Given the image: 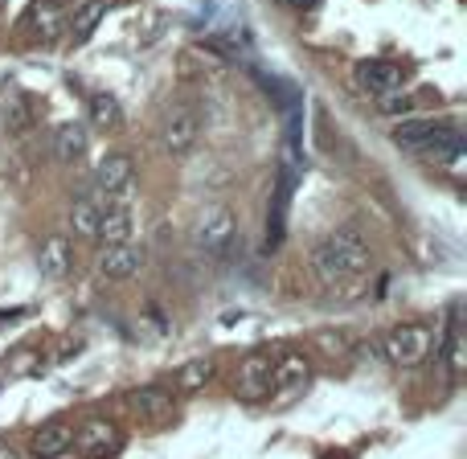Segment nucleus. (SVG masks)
<instances>
[{"label": "nucleus", "instance_id": "412c9836", "mask_svg": "<svg viewBox=\"0 0 467 459\" xmlns=\"http://www.w3.org/2000/svg\"><path fill=\"white\" fill-rule=\"evenodd\" d=\"M279 5H287V8H316L320 0H279Z\"/></svg>", "mask_w": 467, "mask_h": 459}, {"label": "nucleus", "instance_id": "423d86ee", "mask_svg": "<svg viewBox=\"0 0 467 459\" xmlns=\"http://www.w3.org/2000/svg\"><path fill=\"white\" fill-rule=\"evenodd\" d=\"M70 263H74V246H70V238L66 234H49L46 242H41V250H37V271H41V279H66L70 275Z\"/></svg>", "mask_w": 467, "mask_h": 459}, {"label": "nucleus", "instance_id": "5701e85b", "mask_svg": "<svg viewBox=\"0 0 467 459\" xmlns=\"http://www.w3.org/2000/svg\"><path fill=\"white\" fill-rule=\"evenodd\" d=\"M0 8H5V0H0Z\"/></svg>", "mask_w": 467, "mask_h": 459}, {"label": "nucleus", "instance_id": "20e7f679", "mask_svg": "<svg viewBox=\"0 0 467 459\" xmlns=\"http://www.w3.org/2000/svg\"><path fill=\"white\" fill-rule=\"evenodd\" d=\"M197 136H202V123H197V115L189 111V107H172V111L164 115V123H161V148L169 156H185L189 148L197 144Z\"/></svg>", "mask_w": 467, "mask_h": 459}, {"label": "nucleus", "instance_id": "9b49d317", "mask_svg": "<svg viewBox=\"0 0 467 459\" xmlns=\"http://www.w3.org/2000/svg\"><path fill=\"white\" fill-rule=\"evenodd\" d=\"M131 402H136V411L144 414L148 422H169L172 414H177V394L172 390H164V386H144V390H136L131 394Z\"/></svg>", "mask_w": 467, "mask_h": 459}, {"label": "nucleus", "instance_id": "4468645a", "mask_svg": "<svg viewBox=\"0 0 467 459\" xmlns=\"http://www.w3.org/2000/svg\"><path fill=\"white\" fill-rule=\"evenodd\" d=\"M131 234H136V218H131L128 205H111V210H103L95 238H103L107 246H119V242H131Z\"/></svg>", "mask_w": 467, "mask_h": 459}, {"label": "nucleus", "instance_id": "39448f33", "mask_svg": "<svg viewBox=\"0 0 467 459\" xmlns=\"http://www.w3.org/2000/svg\"><path fill=\"white\" fill-rule=\"evenodd\" d=\"M357 87L369 90V95H394L406 78V66L394 62H357Z\"/></svg>", "mask_w": 467, "mask_h": 459}, {"label": "nucleus", "instance_id": "2eb2a0df", "mask_svg": "<svg viewBox=\"0 0 467 459\" xmlns=\"http://www.w3.org/2000/svg\"><path fill=\"white\" fill-rule=\"evenodd\" d=\"M312 378V365H307L304 353H283L279 361L271 365V386L275 390H299Z\"/></svg>", "mask_w": 467, "mask_h": 459}, {"label": "nucleus", "instance_id": "9d476101", "mask_svg": "<svg viewBox=\"0 0 467 459\" xmlns=\"http://www.w3.org/2000/svg\"><path fill=\"white\" fill-rule=\"evenodd\" d=\"M74 447H78L87 459H103L107 452H115V447H119V431H115V422L95 419V422H87V427L74 435Z\"/></svg>", "mask_w": 467, "mask_h": 459}, {"label": "nucleus", "instance_id": "f03ea898", "mask_svg": "<svg viewBox=\"0 0 467 459\" xmlns=\"http://www.w3.org/2000/svg\"><path fill=\"white\" fill-rule=\"evenodd\" d=\"M234 234H238V218L226 210V205H205L197 214V226H193V238L205 255H226Z\"/></svg>", "mask_w": 467, "mask_h": 459}, {"label": "nucleus", "instance_id": "1a4fd4ad", "mask_svg": "<svg viewBox=\"0 0 467 459\" xmlns=\"http://www.w3.org/2000/svg\"><path fill=\"white\" fill-rule=\"evenodd\" d=\"M271 357H246L238 370V394L246 398V402H258V398L271 394Z\"/></svg>", "mask_w": 467, "mask_h": 459}, {"label": "nucleus", "instance_id": "7ed1b4c3", "mask_svg": "<svg viewBox=\"0 0 467 459\" xmlns=\"http://www.w3.org/2000/svg\"><path fill=\"white\" fill-rule=\"evenodd\" d=\"M381 349H386V357L394 365H422L431 353V332L422 329V324H398L394 332H389L386 340H381Z\"/></svg>", "mask_w": 467, "mask_h": 459}, {"label": "nucleus", "instance_id": "ddd939ff", "mask_svg": "<svg viewBox=\"0 0 467 459\" xmlns=\"http://www.w3.org/2000/svg\"><path fill=\"white\" fill-rule=\"evenodd\" d=\"M74 447V431L66 422H46V427L33 435V459H57Z\"/></svg>", "mask_w": 467, "mask_h": 459}, {"label": "nucleus", "instance_id": "0eeeda50", "mask_svg": "<svg viewBox=\"0 0 467 459\" xmlns=\"http://www.w3.org/2000/svg\"><path fill=\"white\" fill-rule=\"evenodd\" d=\"M131 172H136V164H131L128 152L103 156V161L95 164V189H99V193H107V197L123 193V189L131 185Z\"/></svg>", "mask_w": 467, "mask_h": 459}, {"label": "nucleus", "instance_id": "6e6552de", "mask_svg": "<svg viewBox=\"0 0 467 459\" xmlns=\"http://www.w3.org/2000/svg\"><path fill=\"white\" fill-rule=\"evenodd\" d=\"M140 266H144V246H136V242H119V246H107L99 255V271L107 279H131Z\"/></svg>", "mask_w": 467, "mask_h": 459}, {"label": "nucleus", "instance_id": "f3484780", "mask_svg": "<svg viewBox=\"0 0 467 459\" xmlns=\"http://www.w3.org/2000/svg\"><path fill=\"white\" fill-rule=\"evenodd\" d=\"M57 21H62L57 0H33L29 13H25V29H37V33H54Z\"/></svg>", "mask_w": 467, "mask_h": 459}, {"label": "nucleus", "instance_id": "4be33fe9", "mask_svg": "<svg viewBox=\"0 0 467 459\" xmlns=\"http://www.w3.org/2000/svg\"><path fill=\"white\" fill-rule=\"evenodd\" d=\"M0 459H21V452H16V447H8V443H0Z\"/></svg>", "mask_w": 467, "mask_h": 459}, {"label": "nucleus", "instance_id": "f8f14e48", "mask_svg": "<svg viewBox=\"0 0 467 459\" xmlns=\"http://www.w3.org/2000/svg\"><path fill=\"white\" fill-rule=\"evenodd\" d=\"M87 144H90L87 123H62V128L54 131V156L62 164H78L82 156H87Z\"/></svg>", "mask_w": 467, "mask_h": 459}, {"label": "nucleus", "instance_id": "a211bd4d", "mask_svg": "<svg viewBox=\"0 0 467 459\" xmlns=\"http://www.w3.org/2000/svg\"><path fill=\"white\" fill-rule=\"evenodd\" d=\"M103 13H107V0H87V5H78L74 8V16H70V33L74 37H90L95 33V25L103 21Z\"/></svg>", "mask_w": 467, "mask_h": 459}, {"label": "nucleus", "instance_id": "dca6fc26", "mask_svg": "<svg viewBox=\"0 0 467 459\" xmlns=\"http://www.w3.org/2000/svg\"><path fill=\"white\" fill-rule=\"evenodd\" d=\"M87 107H90V123H95L99 131H115V128L123 123L119 99H111V95H90Z\"/></svg>", "mask_w": 467, "mask_h": 459}, {"label": "nucleus", "instance_id": "f257e3e1", "mask_svg": "<svg viewBox=\"0 0 467 459\" xmlns=\"http://www.w3.org/2000/svg\"><path fill=\"white\" fill-rule=\"evenodd\" d=\"M369 242L361 238V230L357 226H340V230H332L328 238H320L312 246V271L320 275L324 283H348V279H357V275H365L369 271Z\"/></svg>", "mask_w": 467, "mask_h": 459}, {"label": "nucleus", "instance_id": "aec40b11", "mask_svg": "<svg viewBox=\"0 0 467 459\" xmlns=\"http://www.w3.org/2000/svg\"><path fill=\"white\" fill-rule=\"evenodd\" d=\"M210 378H213V361H210V357H197V361H185V365H181L177 386H181V390H202Z\"/></svg>", "mask_w": 467, "mask_h": 459}, {"label": "nucleus", "instance_id": "6ab92c4d", "mask_svg": "<svg viewBox=\"0 0 467 459\" xmlns=\"http://www.w3.org/2000/svg\"><path fill=\"white\" fill-rule=\"evenodd\" d=\"M99 218H103V205H99V202H78V205H74V210H70L74 238H95Z\"/></svg>", "mask_w": 467, "mask_h": 459}]
</instances>
